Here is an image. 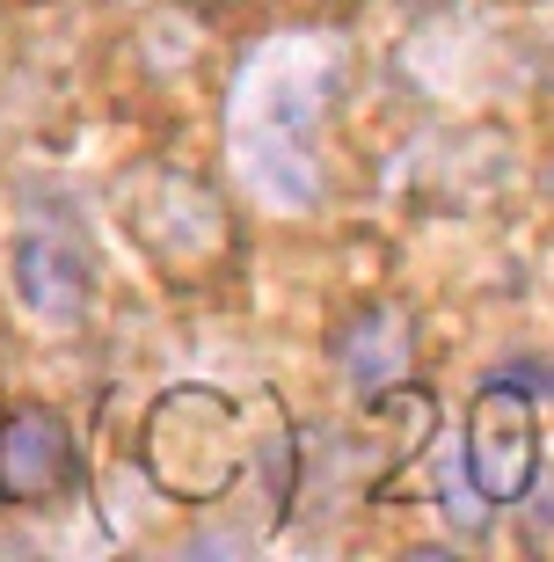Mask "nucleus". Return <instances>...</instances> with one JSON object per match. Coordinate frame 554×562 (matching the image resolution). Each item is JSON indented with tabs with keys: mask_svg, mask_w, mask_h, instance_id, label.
<instances>
[{
	"mask_svg": "<svg viewBox=\"0 0 554 562\" xmlns=\"http://www.w3.org/2000/svg\"><path fill=\"white\" fill-rule=\"evenodd\" d=\"M336 88H343V44H329L321 30H292L241 66L234 103H226V139H234V168L256 198H270V205L321 198L314 139H321Z\"/></svg>",
	"mask_w": 554,
	"mask_h": 562,
	"instance_id": "1",
	"label": "nucleus"
},
{
	"mask_svg": "<svg viewBox=\"0 0 554 562\" xmlns=\"http://www.w3.org/2000/svg\"><path fill=\"white\" fill-rule=\"evenodd\" d=\"M248 409L219 387H168L154 409H146V431H139V460L154 490L176 504H219L234 482H241V460H248Z\"/></svg>",
	"mask_w": 554,
	"mask_h": 562,
	"instance_id": "2",
	"label": "nucleus"
},
{
	"mask_svg": "<svg viewBox=\"0 0 554 562\" xmlns=\"http://www.w3.org/2000/svg\"><path fill=\"white\" fill-rule=\"evenodd\" d=\"M117 220L176 278H212L234 256V212L219 205V190L183 176V168H161V161L124 168L117 176Z\"/></svg>",
	"mask_w": 554,
	"mask_h": 562,
	"instance_id": "3",
	"label": "nucleus"
},
{
	"mask_svg": "<svg viewBox=\"0 0 554 562\" xmlns=\"http://www.w3.org/2000/svg\"><path fill=\"white\" fill-rule=\"evenodd\" d=\"M467 482L482 490V504H511L533 490V468H540V424H533V402L518 395L511 380L482 387L467 409Z\"/></svg>",
	"mask_w": 554,
	"mask_h": 562,
	"instance_id": "4",
	"label": "nucleus"
},
{
	"mask_svg": "<svg viewBox=\"0 0 554 562\" xmlns=\"http://www.w3.org/2000/svg\"><path fill=\"white\" fill-rule=\"evenodd\" d=\"M74 475H81V453L66 417L44 402H15L0 417V504H52L74 490Z\"/></svg>",
	"mask_w": 554,
	"mask_h": 562,
	"instance_id": "5",
	"label": "nucleus"
},
{
	"mask_svg": "<svg viewBox=\"0 0 554 562\" xmlns=\"http://www.w3.org/2000/svg\"><path fill=\"white\" fill-rule=\"evenodd\" d=\"M15 292H22V307L44 314V322H81L88 292H95L88 241L66 227V220L22 227V241H15Z\"/></svg>",
	"mask_w": 554,
	"mask_h": 562,
	"instance_id": "6",
	"label": "nucleus"
},
{
	"mask_svg": "<svg viewBox=\"0 0 554 562\" xmlns=\"http://www.w3.org/2000/svg\"><path fill=\"white\" fill-rule=\"evenodd\" d=\"M416 366V322L409 307H394V300H372V307H358L336 329V373L358 387V395H380V387H394V380H409Z\"/></svg>",
	"mask_w": 554,
	"mask_h": 562,
	"instance_id": "7",
	"label": "nucleus"
}]
</instances>
